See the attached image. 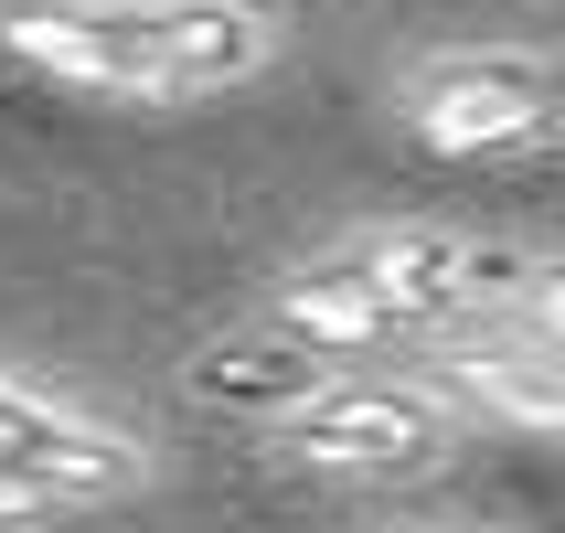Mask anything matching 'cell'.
Masks as SVG:
<instances>
[{
	"label": "cell",
	"mask_w": 565,
	"mask_h": 533,
	"mask_svg": "<svg viewBox=\"0 0 565 533\" xmlns=\"http://www.w3.org/2000/svg\"><path fill=\"white\" fill-rule=\"evenodd\" d=\"M555 11H565V0H555Z\"/></svg>",
	"instance_id": "30bf717a"
},
{
	"label": "cell",
	"mask_w": 565,
	"mask_h": 533,
	"mask_svg": "<svg viewBox=\"0 0 565 533\" xmlns=\"http://www.w3.org/2000/svg\"><path fill=\"white\" fill-rule=\"evenodd\" d=\"M0 43L54 86L139 96V107L224 96L278 64V22L246 0H32L0 22Z\"/></svg>",
	"instance_id": "6da1fadb"
},
{
	"label": "cell",
	"mask_w": 565,
	"mask_h": 533,
	"mask_svg": "<svg viewBox=\"0 0 565 533\" xmlns=\"http://www.w3.org/2000/svg\"><path fill=\"white\" fill-rule=\"evenodd\" d=\"M459 395L491 406L502 427L565 438V352L534 342V331H491V342H470V352H459Z\"/></svg>",
	"instance_id": "52a82bcc"
},
{
	"label": "cell",
	"mask_w": 565,
	"mask_h": 533,
	"mask_svg": "<svg viewBox=\"0 0 565 533\" xmlns=\"http://www.w3.org/2000/svg\"><path fill=\"white\" fill-rule=\"evenodd\" d=\"M342 256L374 278L384 310L406 320V342H427V331H448V320H470L491 299V256L470 235H448V224H363Z\"/></svg>",
	"instance_id": "277c9868"
},
{
	"label": "cell",
	"mask_w": 565,
	"mask_h": 533,
	"mask_svg": "<svg viewBox=\"0 0 565 533\" xmlns=\"http://www.w3.org/2000/svg\"><path fill=\"white\" fill-rule=\"evenodd\" d=\"M267 331H288L299 352H320L331 374H342L352 352L406 342V320L374 299V278H363L342 246H331V256H310V267H288V288H278V310H267Z\"/></svg>",
	"instance_id": "5b68a950"
},
{
	"label": "cell",
	"mask_w": 565,
	"mask_h": 533,
	"mask_svg": "<svg viewBox=\"0 0 565 533\" xmlns=\"http://www.w3.org/2000/svg\"><path fill=\"white\" fill-rule=\"evenodd\" d=\"M523 331L565 352V256H544L534 278H523Z\"/></svg>",
	"instance_id": "ba28073f"
},
{
	"label": "cell",
	"mask_w": 565,
	"mask_h": 533,
	"mask_svg": "<svg viewBox=\"0 0 565 533\" xmlns=\"http://www.w3.org/2000/svg\"><path fill=\"white\" fill-rule=\"evenodd\" d=\"M395 118L438 160L544 150V139H565V54H544V43H448V54L406 64Z\"/></svg>",
	"instance_id": "7a4b0ae2"
},
{
	"label": "cell",
	"mask_w": 565,
	"mask_h": 533,
	"mask_svg": "<svg viewBox=\"0 0 565 533\" xmlns=\"http://www.w3.org/2000/svg\"><path fill=\"white\" fill-rule=\"evenodd\" d=\"M182 384L203 395V406H224V416H246V427H278L288 406H310L320 384H331V363L320 352H299L288 331H224V342H203L182 363Z\"/></svg>",
	"instance_id": "8992f818"
},
{
	"label": "cell",
	"mask_w": 565,
	"mask_h": 533,
	"mask_svg": "<svg viewBox=\"0 0 565 533\" xmlns=\"http://www.w3.org/2000/svg\"><path fill=\"white\" fill-rule=\"evenodd\" d=\"M32 395H43V384H22V374H11V363H0V427H11V416H22Z\"/></svg>",
	"instance_id": "9c48e42d"
},
{
	"label": "cell",
	"mask_w": 565,
	"mask_h": 533,
	"mask_svg": "<svg viewBox=\"0 0 565 533\" xmlns=\"http://www.w3.org/2000/svg\"><path fill=\"white\" fill-rule=\"evenodd\" d=\"M267 448L288 470H331V480H416L459 448V406L406 374H331L310 406H288L267 427Z\"/></svg>",
	"instance_id": "3957f363"
}]
</instances>
